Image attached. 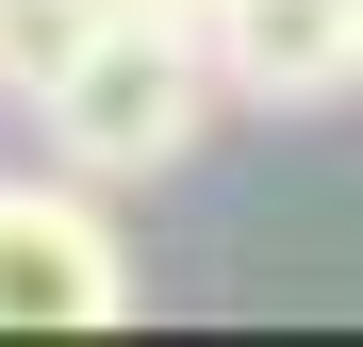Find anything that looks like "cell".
<instances>
[{
  "label": "cell",
  "mask_w": 363,
  "mask_h": 347,
  "mask_svg": "<svg viewBox=\"0 0 363 347\" xmlns=\"http://www.w3.org/2000/svg\"><path fill=\"white\" fill-rule=\"evenodd\" d=\"M33 133L67 149L83 182H165V165H199V133H215V50L165 33V17H99L83 67L33 99Z\"/></svg>",
  "instance_id": "obj_1"
},
{
  "label": "cell",
  "mask_w": 363,
  "mask_h": 347,
  "mask_svg": "<svg viewBox=\"0 0 363 347\" xmlns=\"http://www.w3.org/2000/svg\"><path fill=\"white\" fill-rule=\"evenodd\" d=\"M116 17H165V33H199V17H215V0H116Z\"/></svg>",
  "instance_id": "obj_5"
},
{
  "label": "cell",
  "mask_w": 363,
  "mask_h": 347,
  "mask_svg": "<svg viewBox=\"0 0 363 347\" xmlns=\"http://www.w3.org/2000/svg\"><path fill=\"white\" fill-rule=\"evenodd\" d=\"M99 17H116V0H0V116H33L50 83H67Z\"/></svg>",
  "instance_id": "obj_4"
},
{
  "label": "cell",
  "mask_w": 363,
  "mask_h": 347,
  "mask_svg": "<svg viewBox=\"0 0 363 347\" xmlns=\"http://www.w3.org/2000/svg\"><path fill=\"white\" fill-rule=\"evenodd\" d=\"M133 314V248H116V182L0 165V331H116Z\"/></svg>",
  "instance_id": "obj_2"
},
{
  "label": "cell",
  "mask_w": 363,
  "mask_h": 347,
  "mask_svg": "<svg viewBox=\"0 0 363 347\" xmlns=\"http://www.w3.org/2000/svg\"><path fill=\"white\" fill-rule=\"evenodd\" d=\"M199 50H215V99H248V116L363 99V0H215Z\"/></svg>",
  "instance_id": "obj_3"
}]
</instances>
